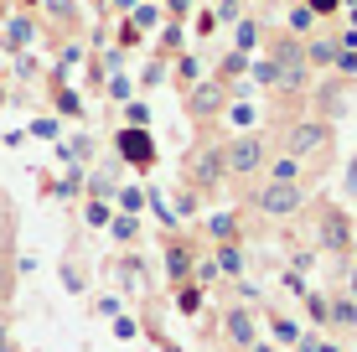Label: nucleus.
I'll return each instance as SVG.
<instances>
[{"label":"nucleus","mask_w":357,"mask_h":352,"mask_svg":"<svg viewBox=\"0 0 357 352\" xmlns=\"http://www.w3.org/2000/svg\"><path fill=\"white\" fill-rule=\"evenodd\" d=\"M352 238H357L352 217L342 213L337 202H321V208H316V244H321L326 254H347V249H352Z\"/></svg>","instance_id":"obj_1"},{"label":"nucleus","mask_w":357,"mask_h":352,"mask_svg":"<svg viewBox=\"0 0 357 352\" xmlns=\"http://www.w3.org/2000/svg\"><path fill=\"white\" fill-rule=\"evenodd\" d=\"M326 151H331V130L321 125V119H305V125L285 130V155L290 161H305V155H321L326 161Z\"/></svg>","instance_id":"obj_2"},{"label":"nucleus","mask_w":357,"mask_h":352,"mask_svg":"<svg viewBox=\"0 0 357 352\" xmlns=\"http://www.w3.org/2000/svg\"><path fill=\"white\" fill-rule=\"evenodd\" d=\"M254 208L269 217H290L305 208V192H301V181H269V187L254 192Z\"/></svg>","instance_id":"obj_3"},{"label":"nucleus","mask_w":357,"mask_h":352,"mask_svg":"<svg viewBox=\"0 0 357 352\" xmlns=\"http://www.w3.org/2000/svg\"><path fill=\"white\" fill-rule=\"evenodd\" d=\"M223 161H228V171H233V176H254V171H264L269 151H264V140H259V135H238V140H228Z\"/></svg>","instance_id":"obj_4"},{"label":"nucleus","mask_w":357,"mask_h":352,"mask_svg":"<svg viewBox=\"0 0 357 352\" xmlns=\"http://www.w3.org/2000/svg\"><path fill=\"white\" fill-rule=\"evenodd\" d=\"M269 72H275V83L280 89H301L305 83V52H301V42H275V63H269Z\"/></svg>","instance_id":"obj_5"},{"label":"nucleus","mask_w":357,"mask_h":352,"mask_svg":"<svg viewBox=\"0 0 357 352\" xmlns=\"http://www.w3.org/2000/svg\"><path fill=\"white\" fill-rule=\"evenodd\" d=\"M223 171H228V161H223L218 145H197L192 161H187V176L197 181V192H213L218 181H223Z\"/></svg>","instance_id":"obj_6"},{"label":"nucleus","mask_w":357,"mask_h":352,"mask_svg":"<svg viewBox=\"0 0 357 352\" xmlns=\"http://www.w3.org/2000/svg\"><path fill=\"white\" fill-rule=\"evenodd\" d=\"M114 145H119V155H125L130 166H155V140L145 135V130H135V125H130V130H119Z\"/></svg>","instance_id":"obj_7"},{"label":"nucleus","mask_w":357,"mask_h":352,"mask_svg":"<svg viewBox=\"0 0 357 352\" xmlns=\"http://www.w3.org/2000/svg\"><path fill=\"white\" fill-rule=\"evenodd\" d=\"M192 270H197L192 244H187V238H166V275H171L176 285H187V280H192Z\"/></svg>","instance_id":"obj_8"},{"label":"nucleus","mask_w":357,"mask_h":352,"mask_svg":"<svg viewBox=\"0 0 357 352\" xmlns=\"http://www.w3.org/2000/svg\"><path fill=\"white\" fill-rule=\"evenodd\" d=\"M16 238H10V228H6V234H0V300H10V290H16V275H10V270H16Z\"/></svg>","instance_id":"obj_9"},{"label":"nucleus","mask_w":357,"mask_h":352,"mask_svg":"<svg viewBox=\"0 0 357 352\" xmlns=\"http://www.w3.org/2000/svg\"><path fill=\"white\" fill-rule=\"evenodd\" d=\"M218 109H223V83H197V89H192V114L213 119Z\"/></svg>","instance_id":"obj_10"},{"label":"nucleus","mask_w":357,"mask_h":352,"mask_svg":"<svg viewBox=\"0 0 357 352\" xmlns=\"http://www.w3.org/2000/svg\"><path fill=\"white\" fill-rule=\"evenodd\" d=\"M223 332H228V337H233V342H238V347H254V316H249V311H243V306H233V311H228Z\"/></svg>","instance_id":"obj_11"},{"label":"nucleus","mask_w":357,"mask_h":352,"mask_svg":"<svg viewBox=\"0 0 357 352\" xmlns=\"http://www.w3.org/2000/svg\"><path fill=\"white\" fill-rule=\"evenodd\" d=\"M63 290H73V296H83L89 290V275H83V264L68 254V264H63Z\"/></svg>","instance_id":"obj_12"},{"label":"nucleus","mask_w":357,"mask_h":352,"mask_svg":"<svg viewBox=\"0 0 357 352\" xmlns=\"http://www.w3.org/2000/svg\"><path fill=\"white\" fill-rule=\"evenodd\" d=\"M207 228H213V238H218V244H233V228H238V217H233V213H218Z\"/></svg>","instance_id":"obj_13"},{"label":"nucleus","mask_w":357,"mask_h":352,"mask_svg":"<svg viewBox=\"0 0 357 352\" xmlns=\"http://www.w3.org/2000/svg\"><path fill=\"white\" fill-rule=\"evenodd\" d=\"M6 26H10V31H6V42H10V47H26V42H31V21H26V16L6 21Z\"/></svg>","instance_id":"obj_14"},{"label":"nucleus","mask_w":357,"mask_h":352,"mask_svg":"<svg viewBox=\"0 0 357 352\" xmlns=\"http://www.w3.org/2000/svg\"><path fill=\"white\" fill-rule=\"evenodd\" d=\"M176 306L187 311V316H197L202 311V285H181V296H176Z\"/></svg>","instance_id":"obj_15"},{"label":"nucleus","mask_w":357,"mask_h":352,"mask_svg":"<svg viewBox=\"0 0 357 352\" xmlns=\"http://www.w3.org/2000/svg\"><path fill=\"white\" fill-rule=\"evenodd\" d=\"M218 270H223V275H238V270H243V254L233 249V244H223V249H218Z\"/></svg>","instance_id":"obj_16"},{"label":"nucleus","mask_w":357,"mask_h":352,"mask_svg":"<svg viewBox=\"0 0 357 352\" xmlns=\"http://www.w3.org/2000/svg\"><path fill=\"white\" fill-rule=\"evenodd\" d=\"M269 181H301V161H290V155L275 161V166H269Z\"/></svg>","instance_id":"obj_17"},{"label":"nucleus","mask_w":357,"mask_h":352,"mask_svg":"<svg viewBox=\"0 0 357 352\" xmlns=\"http://www.w3.org/2000/svg\"><path fill=\"white\" fill-rule=\"evenodd\" d=\"M326 321H337V326H357V300H337Z\"/></svg>","instance_id":"obj_18"},{"label":"nucleus","mask_w":357,"mask_h":352,"mask_svg":"<svg viewBox=\"0 0 357 352\" xmlns=\"http://www.w3.org/2000/svg\"><path fill=\"white\" fill-rule=\"evenodd\" d=\"M305 311H311V321H316V326H326V316H331V300H326V296H305Z\"/></svg>","instance_id":"obj_19"},{"label":"nucleus","mask_w":357,"mask_h":352,"mask_svg":"<svg viewBox=\"0 0 357 352\" xmlns=\"http://www.w3.org/2000/svg\"><path fill=\"white\" fill-rule=\"evenodd\" d=\"M83 217H89V223H93V228H109V217H114V213H109V208H104V202H98V197H93V202H89V208H83Z\"/></svg>","instance_id":"obj_20"},{"label":"nucleus","mask_w":357,"mask_h":352,"mask_svg":"<svg viewBox=\"0 0 357 352\" xmlns=\"http://www.w3.org/2000/svg\"><path fill=\"white\" fill-rule=\"evenodd\" d=\"M305 63H321V68H326V63H337V47H331V42H316L311 52H305Z\"/></svg>","instance_id":"obj_21"},{"label":"nucleus","mask_w":357,"mask_h":352,"mask_svg":"<svg viewBox=\"0 0 357 352\" xmlns=\"http://www.w3.org/2000/svg\"><path fill=\"white\" fill-rule=\"evenodd\" d=\"M109 228H114L119 244H130V238H135V217H130V213H125V217H109Z\"/></svg>","instance_id":"obj_22"},{"label":"nucleus","mask_w":357,"mask_h":352,"mask_svg":"<svg viewBox=\"0 0 357 352\" xmlns=\"http://www.w3.org/2000/svg\"><path fill=\"white\" fill-rule=\"evenodd\" d=\"M269 332H275L280 342H301V332H295V326H290L285 316H275V321H269Z\"/></svg>","instance_id":"obj_23"},{"label":"nucleus","mask_w":357,"mask_h":352,"mask_svg":"<svg viewBox=\"0 0 357 352\" xmlns=\"http://www.w3.org/2000/svg\"><path fill=\"white\" fill-rule=\"evenodd\" d=\"M119 208H125V213H140V208H145L140 187H125V192H119Z\"/></svg>","instance_id":"obj_24"},{"label":"nucleus","mask_w":357,"mask_h":352,"mask_svg":"<svg viewBox=\"0 0 357 352\" xmlns=\"http://www.w3.org/2000/svg\"><path fill=\"white\" fill-rule=\"evenodd\" d=\"M321 104H326V114H342V89H326Z\"/></svg>","instance_id":"obj_25"},{"label":"nucleus","mask_w":357,"mask_h":352,"mask_svg":"<svg viewBox=\"0 0 357 352\" xmlns=\"http://www.w3.org/2000/svg\"><path fill=\"white\" fill-rule=\"evenodd\" d=\"M192 275H197V285H207V280H218V275H223V270H218V264H197Z\"/></svg>","instance_id":"obj_26"},{"label":"nucleus","mask_w":357,"mask_h":352,"mask_svg":"<svg viewBox=\"0 0 357 352\" xmlns=\"http://www.w3.org/2000/svg\"><path fill=\"white\" fill-rule=\"evenodd\" d=\"M98 316L114 321V316H119V300H114V296H104V300H98Z\"/></svg>","instance_id":"obj_27"},{"label":"nucleus","mask_w":357,"mask_h":352,"mask_svg":"<svg viewBox=\"0 0 357 352\" xmlns=\"http://www.w3.org/2000/svg\"><path fill=\"white\" fill-rule=\"evenodd\" d=\"M0 352H16V337H10V326L0 321Z\"/></svg>","instance_id":"obj_28"},{"label":"nucleus","mask_w":357,"mask_h":352,"mask_svg":"<svg viewBox=\"0 0 357 352\" xmlns=\"http://www.w3.org/2000/svg\"><path fill=\"white\" fill-rule=\"evenodd\" d=\"M347 192L357 197V155H352V166H347Z\"/></svg>","instance_id":"obj_29"},{"label":"nucleus","mask_w":357,"mask_h":352,"mask_svg":"<svg viewBox=\"0 0 357 352\" xmlns=\"http://www.w3.org/2000/svg\"><path fill=\"white\" fill-rule=\"evenodd\" d=\"M305 10H321V16H326V10H337V0H311Z\"/></svg>","instance_id":"obj_30"},{"label":"nucleus","mask_w":357,"mask_h":352,"mask_svg":"<svg viewBox=\"0 0 357 352\" xmlns=\"http://www.w3.org/2000/svg\"><path fill=\"white\" fill-rule=\"evenodd\" d=\"M352 300H357V270H352Z\"/></svg>","instance_id":"obj_31"},{"label":"nucleus","mask_w":357,"mask_h":352,"mask_svg":"<svg viewBox=\"0 0 357 352\" xmlns=\"http://www.w3.org/2000/svg\"><path fill=\"white\" fill-rule=\"evenodd\" d=\"M0 16H6V0H0Z\"/></svg>","instance_id":"obj_32"},{"label":"nucleus","mask_w":357,"mask_h":352,"mask_svg":"<svg viewBox=\"0 0 357 352\" xmlns=\"http://www.w3.org/2000/svg\"><path fill=\"white\" fill-rule=\"evenodd\" d=\"M0 99H6V89H0Z\"/></svg>","instance_id":"obj_33"},{"label":"nucleus","mask_w":357,"mask_h":352,"mask_svg":"<svg viewBox=\"0 0 357 352\" xmlns=\"http://www.w3.org/2000/svg\"><path fill=\"white\" fill-rule=\"evenodd\" d=\"M352 249H357V238H352Z\"/></svg>","instance_id":"obj_34"},{"label":"nucleus","mask_w":357,"mask_h":352,"mask_svg":"<svg viewBox=\"0 0 357 352\" xmlns=\"http://www.w3.org/2000/svg\"><path fill=\"white\" fill-rule=\"evenodd\" d=\"M31 6H36V0H31Z\"/></svg>","instance_id":"obj_35"}]
</instances>
